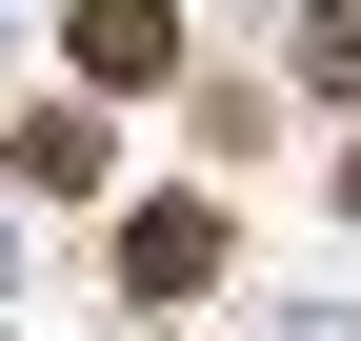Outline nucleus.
Instances as JSON below:
<instances>
[{"mask_svg": "<svg viewBox=\"0 0 361 341\" xmlns=\"http://www.w3.org/2000/svg\"><path fill=\"white\" fill-rule=\"evenodd\" d=\"M121 281H141V302H201V281H221V201H161V221H121Z\"/></svg>", "mask_w": 361, "mask_h": 341, "instance_id": "nucleus-1", "label": "nucleus"}, {"mask_svg": "<svg viewBox=\"0 0 361 341\" xmlns=\"http://www.w3.org/2000/svg\"><path fill=\"white\" fill-rule=\"evenodd\" d=\"M80 80H180V0H80Z\"/></svg>", "mask_w": 361, "mask_h": 341, "instance_id": "nucleus-2", "label": "nucleus"}, {"mask_svg": "<svg viewBox=\"0 0 361 341\" xmlns=\"http://www.w3.org/2000/svg\"><path fill=\"white\" fill-rule=\"evenodd\" d=\"M101 161H121V120H80V101H40V120H20V181H40V201H80Z\"/></svg>", "mask_w": 361, "mask_h": 341, "instance_id": "nucleus-3", "label": "nucleus"}, {"mask_svg": "<svg viewBox=\"0 0 361 341\" xmlns=\"http://www.w3.org/2000/svg\"><path fill=\"white\" fill-rule=\"evenodd\" d=\"M301 80H322V101H361V0H322V20H301Z\"/></svg>", "mask_w": 361, "mask_h": 341, "instance_id": "nucleus-4", "label": "nucleus"}]
</instances>
